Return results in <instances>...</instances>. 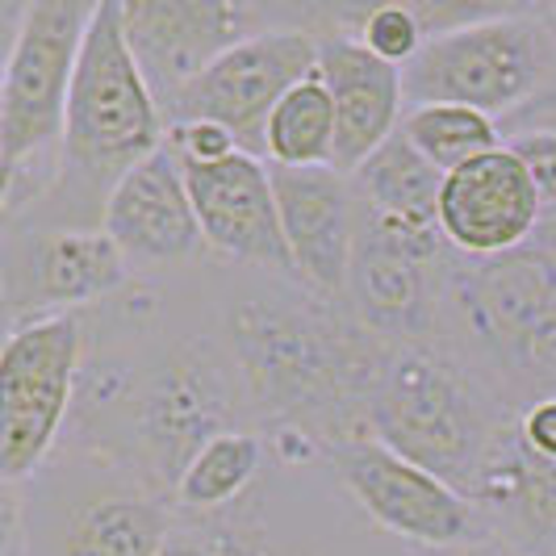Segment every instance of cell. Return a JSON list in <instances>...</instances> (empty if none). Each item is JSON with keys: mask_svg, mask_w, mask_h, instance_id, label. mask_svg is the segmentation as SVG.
I'll return each mask as SVG.
<instances>
[{"mask_svg": "<svg viewBox=\"0 0 556 556\" xmlns=\"http://www.w3.org/2000/svg\"><path fill=\"white\" fill-rule=\"evenodd\" d=\"M223 343L251 415L277 427V440H293L302 456L318 447L334 456L372 440L368 410L393 348L348 302L268 277V289H248L226 306Z\"/></svg>", "mask_w": 556, "mask_h": 556, "instance_id": "obj_1", "label": "cell"}, {"mask_svg": "<svg viewBox=\"0 0 556 556\" xmlns=\"http://www.w3.org/2000/svg\"><path fill=\"white\" fill-rule=\"evenodd\" d=\"M164 142V105L155 101L126 42L122 0H101L84 34L67 101L63 172L55 189L29 210V223L101 230L117 180L135 172L147 155H155Z\"/></svg>", "mask_w": 556, "mask_h": 556, "instance_id": "obj_2", "label": "cell"}, {"mask_svg": "<svg viewBox=\"0 0 556 556\" xmlns=\"http://www.w3.org/2000/svg\"><path fill=\"white\" fill-rule=\"evenodd\" d=\"M519 406L440 343L393 348L372 397V440L473 502L481 473Z\"/></svg>", "mask_w": 556, "mask_h": 556, "instance_id": "obj_3", "label": "cell"}, {"mask_svg": "<svg viewBox=\"0 0 556 556\" xmlns=\"http://www.w3.org/2000/svg\"><path fill=\"white\" fill-rule=\"evenodd\" d=\"M97 368L110 386L92 397V406L122 410L117 452L142 490L160 502L176 494L197 452L226 431H243L239 418L251 410L239 368L226 343L214 339H180L135 377L113 364Z\"/></svg>", "mask_w": 556, "mask_h": 556, "instance_id": "obj_4", "label": "cell"}, {"mask_svg": "<svg viewBox=\"0 0 556 556\" xmlns=\"http://www.w3.org/2000/svg\"><path fill=\"white\" fill-rule=\"evenodd\" d=\"M444 302L490 364L485 377L519 410L556 397V223L485 260L447 251Z\"/></svg>", "mask_w": 556, "mask_h": 556, "instance_id": "obj_5", "label": "cell"}, {"mask_svg": "<svg viewBox=\"0 0 556 556\" xmlns=\"http://www.w3.org/2000/svg\"><path fill=\"white\" fill-rule=\"evenodd\" d=\"M92 0H34L22 9L0 76V180L13 226L59 185L67 101Z\"/></svg>", "mask_w": 556, "mask_h": 556, "instance_id": "obj_6", "label": "cell"}, {"mask_svg": "<svg viewBox=\"0 0 556 556\" xmlns=\"http://www.w3.org/2000/svg\"><path fill=\"white\" fill-rule=\"evenodd\" d=\"M556 84V22L548 9L510 4L498 17L431 38L402 67L406 110L465 105L485 117H510L548 97Z\"/></svg>", "mask_w": 556, "mask_h": 556, "instance_id": "obj_7", "label": "cell"}, {"mask_svg": "<svg viewBox=\"0 0 556 556\" xmlns=\"http://www.w3.org/2000/svg\"><path fill=\"white\" fill-rule=\"evenodd\" d=\"M84 327L55 314L9 327L0 352V477L22 485L51 456L80 381Z\"/></svg>", "mask_w": 556, "mask_h": 556, "instance_id": "obj_8", "label": "cell"}, {"mask_svg": "<svg viewBox=\"0 0 556 556\" xmlns=\"http://www.w3.org/2000/svg\"><path fill=\"white\" fill-rule=\"evenodd\" d=\"M318 72V29L314 4L293 9L289 22L255 34L248 42L230 47L218 63H210L180 97L167 105V126L176 122H218L226 126L248 155L264 160L268 117L298 88Z\"/></svg>", "mask_w": 556, "mask_h": 556, "instance_id": "obj_9", "label": "cell"}, {"mask_svg": "<svg viewBox=\"0 0 556 556\" xmlns=\"http://www.w3.org/2000/svg\"><path fill=\"white\" fill-rule=\"evenodd\" d=\"M447 243L440 230L393 223L361 205L356 251L348 273V306L390 348L431 343L444 302Z\"/></svg>", "mask_w": 556, "mask_h": 556, "instance_id": "obj_10", "label": "cell"}, {"mask_svg": "<svg viewBox=\"0 0 556 556\" xmlns=\"http://www.w3.org/2000/svg\"><path fill=\"white\" fill-rule=\"evenodd\" d=\"M289 17L293 9L230 4V0H122L126 42L164 113L180 97V88H189L230 47Z\"/></svg>", "mask_w": 556, "mask_h": 556, "instance_id": "obj_11", "label": "cell"}, {"mask_svg": "<svg viewBox=\"0 0 556 556\" xmlns=\"http://www.w3.org/2000/svg\"><path fill=\"white\" fill-rule=\"evenodd\" d=\"M130 280V264L105 230L29 226L4 239V318L9 327L76 314L113 298Z\"/></svg>", "mask_w": 556, "mask_h": 556, "instance_id": "obj_12", "label": "cell"}, {"mask_svg": "<svg viewBox=\"0 0 556 556\" xmlns=\"http://www.w3.org/2000/svg\"><path fill=\"white\" fill-rule=\"evenodd\" d=\"M334 469L356 506L390 535L422 548H460L490 535L481 510L460 490L402 460L377 440L334 452Z\"/></svg>", "mask_w": 556, "mask_h": 556, "instance_id": "obj_13", "label": "cell"}, {"mask_svg": "<svg viewBox=\"0 0 556 556\" xmlns=\"http://www.w3.org/2000/svg\"><path fill=\"white\" fill-rule=\"evenodd\" d=\"M185 185L193 197L205 248L268 277L298 280L268 160L239 151L223 164H185Z\"/></svg>", "mask_w": 556, "mask_h": 556, "instance_id": "obj_14", "label": "cell"}, {"mask_svg": "<svg viewBox=\"0 0 556 556\" xmlns=\"http://www.w3.org/2000/svg\"><path fill=\"white\" fill-rule=\"evenodd\" d=\"M273 167L280 226L298 268V285L348 302V273L356 251L361 197L352 176L334 167Z\"/></svg>", "mask_w": 556, "mask_h": 556, "instance_id": "obj_15", "label": "cell"}, {"mask_svg": "<svg viewBox=\"0 0 556 556\" xmlns=\"http://www.w3.org/2000/svg\"><path fill=\"white\" fill-rule=\"evenodd\" d=\"M544 223L535 180L523 160L502 142L498 151L444 176L440 235L456 255H502L523 248Z\"/></svg>", "mask_w": 556, "mask_h": 556, "instance_id": "obj_16", "label": "cell"}, {"mask_svg": "<svg viewBox=\"0 0 556 556\" xmlns=\"http://www.w3.org/2000/svg\"><path fill=\"white\" fill-rule=\"evenodd\" d=\"M101 230L126 255L130 273L185 264L205 248L193 197L185 185V164L167 142L117 180Z\"/></svg>", "mask_w": 556, "mask_h": 556, "instance_id": "obj_17", "label": "cell"}, {"mask_svg": "<svg viewBox=\"0 0 556 556\" xmlns=\"http://www.w3.org/2000/svg\"><path fill=\"white\" fill-rule=\"evenodd\" d=\"M318 76L334 101V172L352 176L402 130L406 88L402 67H393L356 38L339 29H318Z\"/></svg>", "mask_w": 556, "mask_h": 556, "instance_id": "obj_18", "label": "cell"}, {"mask_svg": "<svg viewBox=\"0 0 556 556\" xmlns=\"http://www.w3.org/2000/svg\"><path fill=\"white\" fill-rule=\"evenodd\" d=\"M490 535L519 556H556V460L523 447L515 422L494 447L473 494Z\"/></svg>", "mask_w": 556, "mask_h": 556, "instance_id": "obj_19", "label": "cell"}, {"mask_svg": "<svg viewBox=\"0 0 556 556\" xmlns=\"http://www.w3.org/2000/svg\"><path fill=\"white\" fill-rule=\"evenodd\" d=\"M172 535V519L160 498L139 494H101L80 502L67 515L59 556H160Z\"/></svg>", "mask_w": 556, "mask_h": 556, "instance_id": "obj_20", "label": "cell"}, {"mask_svg": "<svg viewBox=\"0 0 556 556\" xmlns=\"http://www.w3.org/2000/svg\"><path fill=\"white\" fill-rule=\"evenodd\" d=\"M352 185H356L361 205H368L372 214L418 226V230H440L444 172L431 164L402 130L372 160H364L352 172Z\"/></svg>", "mask_w": 556, "mask_h": 556, "instance_id": "obj_21", "label": "cell"}, {"mask_svg": "<svg viewBox=\"0 0 556 556\" xmlns=\"http://www.w3.org/2000/svg\"><path fill=\"white\" fill-rule=\"evenodd\" d=\"M260 465H264L260 435L248 431V427L243 431H226V435L210 440L197 452V460L185 469L172 502L180 510H189V515L214 519V515H223L226 506H235L248 494V485L255 481Z\"/></svg>", "mask_w": 556, "mask_h": 556, "instance_id": "obj_22", "label": "cell"}, {"mask_svg": "<svg viewBox=\"0 0 556 556\" xmlns=\"http://www.w3.org/2000/svg\"><path fill=\"white\" fill-rule=\"evenodd\" d=\"M268 164L280 167H331L334 164V101L323 76L314 72L309 80L285 92L264 135Z\"/></svg>", "mask_w": 556, "mask_h": 556, "instance_id": "obj_23", "label": "cell"}, {"mask_svg": "<svg viewBox=\"0 0 556 556\" xmlns=\"http://www.w3.org/2000/svg\"><path fill=\"white\" fill-rule=\"evenodd\" d=\"M402 135L415 142L418 151L440 167L444 176L502 147L498 122L477 110H465V105H422V110H406Z\"/></svg>", "mask_w": 556, "mask_h": 556, "instance_id": "obj_24", "label": "cell"}, {"mask_svg": "<svg viewBox=\"0 0 556 556\" xmlns=\"http://www.w3.org/2000/svg\"><path fill=\"white\" fill-rule=\"evenodd\" d=\"M506 147L523 160V167L535 180V193H540V210H544V223H556V126H531L510 135Z\"/></svg>", "mask_w": 556, "mask_h": 556, "instance_id": "obj_25", "label": "cell"}, {"mask_svg": "<svg viewBox=\"0 0 556 556\" xmlns=\"http://www.w3.org/2000/svg\"><path fill=\"white\" fill-rule=\"evenodd\" d=\"M167 147L180 155V164H223L230 155H239V139L218 126V122H176L167 126Z\"/></svg>", "mask_w": 556, "mask_h": 556, "instance_id": "obj_26", "label": "cell"}, {"mask_svg": "<svg viewBox=\"0 0 556 556\" xmlns=\"http://www.w3.org/2000/svg\"><path fill=\"white\" fill-rule=\"evenodd\" d=\"M218 544H223V556H306V553H289V548H277L273 540H264V531L255 523H243V519H205Z\"/></svg>", "mask_w": 556, "mask_h": 556, "instance_id": "obj_27", "label": "cell"}, {"mask_svg": "<svg viewBox=\"0 0 556 556\" xmlns=\"http://www.w3.org/2000/svg\"><path fill=\"white\" fill-rule=\"evenodd\" d=\"M515 431L528 452L556 460V397H540V402L523 406L515 418Z\"/></svg>", "mask_w": 556, "mask_h": 556, "instance_id": "obj_28", "label": "cell"}, {"mask_svg": "<svg viewBox=\"0 0 556 556\" xmlns=\"http://www.w3.org/2000/svg\"><path fill=\"white\" fill-rule=\"evenodd\" d=\"M160 556H223V544L214 528L201 519L197 528H180L167 535V544L160 548Z\"/></svg>", "mask_w": 556, "mask_h": 556, "instance_id": "obj_29", "label": "cell"}, {"mask_svg": "<svg viewBox=\"0 0 556 556\" xmlns=\"http://www.w3.org/2000/svg\"><path fill=\"white\" fill-rule=\"evenodd\" d=\"M548 17H553V22H556V4H548Z\"/></svg>", "mask_w": 556, "mask_h": 556, "instance_id": "obj_30", "label": "cell"}]
</instances>
